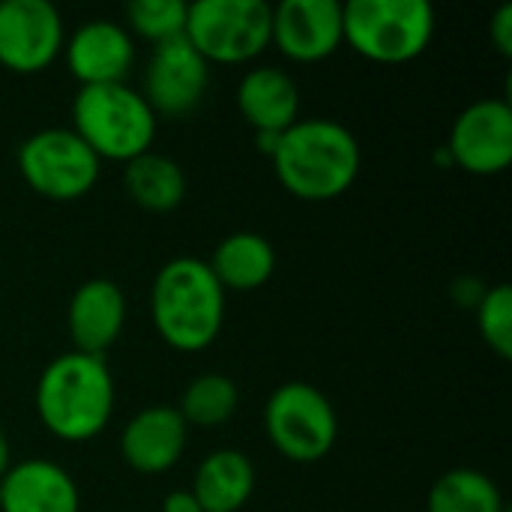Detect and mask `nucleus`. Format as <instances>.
<instances>
[{
    "label": "nucleus",
    "instance_id": "4",
    "mask_svg": "<svg viewBox=\"0 0 512 512\" xmlns=\"http://www.w3.org/2000/svg\"><path fill=\"white\" fill-rule=\"evenodd\" d=\"M159 117L129 84L78 87L72 99V132L108 162H132L156 141Z\"/></svg>",
    "mask_w": 512,
    "mask_h": 512
},
{
    "label": "nucleus",
    "instance_id": "25",
    "mask_svg": "<svg viewBox=\"0 0 512 512\" xmlns=\"http://www.w3.org/2000/svg\"><path fill=\"white\" fill-rule=\"evenodd\" d=\"M489 36H492V45L498 48V54H501V57H512V6L510 3H504V6L495 12V18H492V24H489Z\"/></svg>",
    "mask_w": 512,
    "mask_h": 512
},
{
    "label": "nucleus",
    "instance_id": "3",
    "mask_svg": "<svg viewBox=\"0 0 512 512\" xmlns=\"http://www.w3.org/2000/svg\"><path fill=\"white\" fill-rule=\"evenodd\" d=\"M150 318L159 339L180 351H207L225 324V291L207 261L180 255L159 267L150 288Z\"/></svg>",
    "mask_w": 512,
    "mask_h": 512
},
{
    "label": "nucleus",
    "instance_id": "20",
    "mask_svg": "<svg viewBox=\"0 0 512 512\" xmlns=\"http://www.w3.org/2000/svg\"><path fill=\"white\" fill-rule=\"evenodd\" d=\"M126 195L147 213H171L186 198V174L171 156L147 150L123 165Z\"/></svg>",
    "mask_w": 512,
    "mask_h": 512
},
{
    "label": "nucleus",
    "instance_id": "26",
    "mask_svg": "<svg viewBox=\"0 0 512 512\" xmlns=\"http://www.w3.org/2000/svg\"><path fill=\"white\" fill-rule=\"evenodd\" d=\"M486 291H489V288H486L477 276H459V279L450 285V297H453V303L462 306V309H477Z\"/></svg>",
    "mask_w": 512,
    "mask_h": 512
},
{
    "label": "nucleus",
    "instance_id": "12",
    "mask_svg": "<svg viewBox=\"0 0 512 512\" xmlns=\"http://www.w3.org/2000/svg\"><path fill=\"white\" fill-rule=\"evenodd\" d=\"M294 63H321L345 45L342 3L285 0L273 9V42Z\"/></svg>",
    "mask_w": 512,
    "mask_h": 512
},
{
    "label": "nucleus",
    "instance_id": "22",
    "mask_svg": "<svg viewBox=\"0 0 512 512\" xmlns=\"http://www.w3.org/2000/svg\"><path fill=\"white\" fill-rule=\"evenodd\" d=\"M240 408V390L237 384L222 372H204L195 375L180 399V417L186 426L216 429L225 426Z\"/></svg>",
    "mask_w": 512,
    "mask_h": 512
},
{
    "label": "nucleus",
    "instance_id": "13",
    "mask_svg": "<svg viewBox=\"0 0 512 512\" xmlns=\"http://www.w3.org/2000/svg\"><path fill=\"white\" fill-rule=\"evenodd\" d=\"M63 57L69 75L81 87L126 84L135 66V39L117 21L93 18L66 39Z\"/></svg>",
    "mask_w": 512,
    "mask_h": 512
},
{
    "label": "nucleus",
    "instance_id": "28",
    "mask_svg": "<svg viewBox=\"0 0 512 512\" xmlns=\"http://www.w3.org/2000/svg\"><path fill=\"white\" fill-rule=\"evenodd\" d=\"M279 138H282V135L258 132V135H255V144H258V150H261L264 156H270V159H273V153H276V147H279Z\"/></svg>",
    "mask_w": 512,
    "mask_h": 512
},
{
    "label": "nucleus",
    "instance_id": "21",
    "mask_svg": "<svg viewBox=\"0 0 512 512\" xmlns=\"http://www.w3.org/2000/svg\"><path fill=\"white\" fill-rule=\"evenodd\" d=\"M426 512H507V504L489 474L477 468H453L432 483Z\"/></svg>",
    "mask_w": 512,
    "mask_h": 512
},
{
    "label": "nucleus",
    "instance_id": "11",
    "mask_svg": "<svg viewBox=\"0 0 512 512\" xmlns=\"http://www.w3.org/2000/svg\"><path fill=\"white\" fill-rule=\"evenodd\" d=\"M207 90L210 63L186 42V36H180L153 48L138 93L156 117H186L204 102Z\"/></svg>",
    "mask_w": 512,
    "mask_h": 512
},
{
    "label": "nucleus",
    "instance_id": "23",
    "mask_svg": "<svg viewBox=\"0 0 512 512\" xmlns=\"http://www.w3.org/2000/svg\"><path fill=\"white\" fill-rule=\"evenodd\" d=\"M186 12L189 3L183 0H135L126 6V30L135 39L156 45H165L171 39H180L186 33Z\"/></svg>",
    "mask_w": 512,
    "mask_h": 512
},
{
    "label": "nucleus",
    "instance_id": "9",
    "mask_svg": "<svg viewBox=\"0 0 512 512\" xmlns=\"http://www.w3.org/2000/svg\"><path fill=\"white\" fill-rule=\"evenodd\" d=\"M66 45V27L57 6L48 0H3L0 3V66L15 75L48 69Z\"/></svg>",
    "mask_w": 512,
    "mask_h": 512
},
{
    "label": "nucleus",
    "instance_id": "18",
    "mask_svg": "<svg viewBox=\"0 0 512 512\" xmlns=\"http://www.w3.org/2000/svg\"><path fill=\"white\" fill-rule=\"evenodd\" d=\"M207 267L222 291H258L276 273V249L264 234L234 231L216 243Z\"/></svg>",
    "mask_w": 512,
    "mask_h": 512
},
{
    "label": "nucleus",
    "instance_id": "17",
    "mask_svg": "<svg viewBox=\"0 0 512 512\" xmlns=\"http://www.w3.org/2000/svg\"><path fill=\"white\" fill-rule=\"evenodd\" d=\"M234 96H237L240 117L255 135L258 132L282 135L300 120V87L279 66L249 69L240 78Z\"/></svg>",
    "mask_w": 512,
    "mask_h": 512
},
{
    "label": "nucleus",
    "instance_id": "7",
    "mask_svg": "<svg viewBox=\"0 0 512 512\" xmlns=\"http://www.w3.org/2000/svg\"><path fill=\"white\" fill-rule=\"evenodd\" d=\"M267 441L294 465H315L330 456L339 438L333 402L306 381L276 387L264 405Z\"/></svg>",
    "mask_w": 512,
    "mask_h": 512
},
{
    "label": "nucleus",
    "instance_id": "19",
    "mask_svg": "<svg viewBox=\"0 0 512 512\" xmlns=\"http://www.w3.org/2000/svg\"><path fill=\"white\" fill-rule=\"evenodd\" d=\"M189 492L204 512H240L255 495V465L240 450H213L198 465Z\"/></svg>",
    "mask_w": 512,
    "mask_h": 512
},
{
    "label": "nucleus",
    "instance_id": "2",
    "mask_svg": "<svg viewBox=\"0 0 512 512\" xmlns=\"http://www.w3.org/2000/svg\"><path fill=\"white\" fill-rule=\"evenodd\" d=\"M360 162L363 153L354 132L327 117L297 120L282 132L273 153V171L282 189L312 204L342 198L354 186Z\"/></svg>",
    "mask_w": 512,
    "mask_h": 512
},
{
    "label": "nucleus",
    "instance_id": "8",
    "mask_svg": "<svg viewBox=\"0 0 512 512\" xmlns=\"http://www.w3.org/2000/svg\"><path fill=\"white\" fill-rule=\"evenodd\" d=\"M96 153L72 129H39L18 147V174L39 198L69 204L99 180Z\"/></svg>",
    "mask_w": 512,
    "mask_h": 512
},
{
    "label": "nucleus",
    "instance_id": "1",
    "mask_svg": "<svg viewBox=\"0 0 512 512\" xmlns=\"http://www.w3.org/2000/svg\"><path fill=\"white\" fill-rule=\"evenodd\" d=\"M114 375L105 357L66 351L54 357L33 390V408L45 432L63 444L99 438L114 417Z\"/></svg>",
    "mask_w": 512,
    "mask_h": 512
},
{
    "label": "nucleus",
    "instance_id": "10",
    "mask_svg": "<svg viewBox=\"0 0 512 512\" xmlns=\"http://www.w3.org/2000/svg\"><path fill=\"white\" fill-rule=\"evenodd\" d=\"M447 153L453 168L474 177H495L512 165V108L507 99L471 102L450 129Z\"/></svg>",
    "mask_w": 512,
    "mask_h": 512
},
{
    "label": "nucleus",
    "instance_id": "14",
    "mask_svg": "<svg viewBox=\"0 0 512 512\" xmlns=\"http://www.w3.org/2000/svg\"><path fill=\"white\" fill-rule=\"evenodd\" d=\"M126 327V297L111 279H87L75 288L66 309V330L72 351L105 357Z\"/></svg>",
    "mask_w": 512,
    "mask_h": 512
},
{
    "label": "nucleus",
    "instance_id": "6",
    "mask_svg": "<svg viewBox=\"0 0 512 512\" xmlns=\"http://www.w3.org/2000/svg\"><path fill=\"white\" fill-rule=\"evenodd\" d=\"M186 42L213 66H240L273 42V6L264 0H198L186 12Z\"/></svg>",
    "mask_w": 512,
    "mask_h": 512
},
{
    "label": "nucleus",
    "instance_id": "5",
    "mask_svg": "<svg viewBox=\"0 0 512 512\" xmlns=\"http://www.w3.org/2000/svg\"><path fill=\"white\" fill-rule=\"evenodd\" d=\"M342 33L372 63H411L435 36V9L426 0H351L342 6Z\"/></svg>",
    "mask_w": 512,
    "mask_h": 512
},
{
    "label": "nucleus",
    "instance_id": "16",
    "mask_svg": "<svg viewBox=\"0 0 512 512\" xmlns=\"http://www.w3.org/2000/svg\"><path fill=\"white\" fill-rule=\"evenodd\" d=\"M0 512H81V492L57 462H12L0 480Z\"/></svg>",
    "mask_w": 512,
    "mask_h": 512
},
{
    "label": "nucleus",
    "instance_id": "27",
    "mask_svg": "<svg viewBox=\"0 0 512 512\" xmlns=\"http://www.w3.org/2000/svg\"><path fill=\"white\" fill-rule=\"evenodd\" d=\"M162 512H204L201 504L195 501V495L189 489H177V492H168L165 501H162Z\"/></svg>",
    "mask_w": 512,
    "mask_h": 512
},
{
    "label": "nucleus",
    "instance_id": "24",
    "mask_svg": "<svg viewBox=\"0 0 512 512\" xmlns=\"http://www.w3.org/2000/svg\"><path fill=\"white\" fill-rule=\"evenodd\" d=\"M477 315V330L483 336V342L489 345V351H495L501 360L512 357V288L507 282L492 285L480 306L474 309Z\"/></svg>",
    "mask_w": 512,
    "mask_h": 512
},
{
    "label": "nucleus",
    "instance_id": "29",
    "mask_svg": "<svg viewBox=\"0 0 512 512\" xmlns=\"http://www.w3.org/2000/svg\"><path fill=\"white\" fill-rule=\"evenodd\" d=\"M9 468H12V444H9L6 432L0 429V480L6 477Z\"/></svg>",
    "mask_w": 512,
    "mask_h": 512
},
{
    "label": "nucleus",
    "instance_id": "15",
    "mask_svg": "<svg viewBox=\"0 0 512 512\" xmlns=\"http://www.w3.org/2000/svg\"><path fill=\"white\" fill-rule=\"evenodd\" d=\"M189 426L174 405H153L138 411L120 432V456L138 474L171 471L186 450Z\"/></svg>",
    "mask_w": 512,
    "mask_h": 512
}]
</instances>
